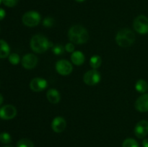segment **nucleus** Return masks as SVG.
Masks as SVG:
<instances>
[{"instance_id":"f257e3e1","label":"nucleus","mask_w":148,"mask_h":147,"mask_svg":"<svg viewBox=\"0 0 148 147\" xmlns=\"http://www.w3.org/2000/svg\"><path fill=\"white\" fill-rule=\"evenodd\" d=\"M68 37L74 44H83L89 39V34L83 26L76 24L70 27L68 32Z\"/></svg>"},{"instance_id":"f03ea898","label":"nucleus","mask_w":148,"mask_h":147,"mask_svg":"<svg viewBox=\"0 0 148 147\" xmlns=\"http://www.w3.org/2000/svg\"><path fill=\"white\" fill-rule=\"evenodd\" d=\"M52 46V43L49 41L46 36L41 34L35 35L30 40V48L35 53H45Z\"/></svg>"},{"instance_id":"7ed1b4c3","label":"nucleus","mask_w":148,"mask_h":147,"mask_svg":"<svg viewBox=\"0 0 148 147\" xmlns=\"http://www.w3.org/2000/svg\"><path fill=\"white\" fill-rule=\"evenodd\" d=\"M116 41L121 47H130L135 41V35L130 29H121L117 33Z\"/></svg>"},{"instance_id":"20e7f679","label":"nucleus","mask_w":148,"mask_h":147,"mask_svg":"<svg viewBox=\"0 0 148 147\" xmlns=\"http://www.w3.org/2000/svg\"><path fill=\"white\" fill-rule=\"evenodd\" d=\"M23 22L27 27H33L37 26L40 22V15L36 11H29L23 16Z\"/></svg>"},{"instance_id":"39448f33","label":"nucleus","mask_w":148,"mask_h":147,"mask_svg":"<svg viewBox=\"0 0 148 147\" xmlns=\"http://www.w3.org/2000/svg\"><path fill=\"white\" fill-rule=\"evenodd\" d=\"M134 30L139 34L145 35L148 33V18L146 16L139 15L134 19L133 22Z\"/></svg>"},{"instance_id":"423d86ee","label":"nucleus","mask_w":148,"mask_h":147,"mask_svg":"<svg viewBox=\"0 0 148 147\" xmlns=\"http://www.w3.org/2000/svg\"><path fill=\"white\" fill-rule=\"evenodd\" d=\"M101 79V76L99 71L96 69H92L85 74L83 76V81L88 86H94L100 82Z\"/></svg>"},{"instance_id":"0eeeda50","label":"nucleus","mask_w":148,"mask_h":147,"mask_svg":"<svg viewBox=\"0 0 148 147\" xmlns=\"http://www.w3.org/2000/svg\"><path fill=\"white\" fill-rule=\"evenodd\" d=\"M72 65L70 62L66 60H59L56 63V70L58 73L62 76H67L72 71Z\"/></svg>"},{"instance_id":"6e6552de","label":"nucleus","mask_w":148,"mask_h":147,"mask_svg":"<svg viewBox=\"0 0 148 147\" xmlns=\"http://www.w3.org/2000/svg\"><path fill=\"white\" fill-rule=\"evenodd\" d=\"M17 115L15 107L12 105H7L0 108V118L2 120H11Z\"/></svg>"},{"instance_id":"1a4fd4ad","label":"nucleus","mask_w":148,"mask_h":147,"mask_svg":"<svg viewBox=\"0 0 148 147\" xmlns=\"http://www.w3.org/2000/svg\"><path fill=\"white\" fill-rule=\"evenodd\" d=\"M48 86V82L43 78H34L30 83V87L33 92H42Z\"/></svg>"},{"instance_id":"9d476101","label":"nucleus","mask_w":148,"mask_h":147,"mask_svg":"<svg viewBox=\"0 0 148 147\" xmlns=\"http://www.w3.org/2000/svg\"><path fill=\"white\" fill-rule=\"evenodd\" d=\"M134 134L139 138H143L148 134V121L143 120L138 122L134 128Z\"/></svg>"},{"instance_id":"9b49d317","label":"nucleus","mask_w":148,"mask_h":147,"mask_svg":"<svg viewBox=\"0 0 148 147\" xmlns=\"http://www.w3.org/2000/svg\"><path fill=\"white\" fill-rule=\"evenodd\" d=\"M38 63V58L32 53L25 55L22 59V65L26 69H33Z\"/></svg>"},{"instance_id":"f8f14e48","label":"nucleus","mask_w":148,"mask_h":147,"mask_svg":"<svg viewBox=\"0 0 148 147\" xmlns=\"http://www.w3.org/2000/svg\"><path fill=\"white\" fill-rule=\"evenodd\" d=\"M135 108L141 112H148V94L141 95L135 102Z\"/></svg>"},{"instance_id":"ddd939ff","label":"nucleus","mask_w":148,"mask_h":147,"mask_svg":"<svg viewBox=\"0 0 148 147\" xmlns=\"http://www.w3.org/2000/svg\"><path fill=\"white\" fill-rule=\"evenodd\" d=\"M66 126V122L64 118L62 117H56L52 120L51 128L55 133H62L64 131Z\"/></svg>"},{"instance_id":"4468645a","label":"nucleus","mask_w":148,"mask_h":147,"mask_svg":"<svg viewBox=\"0 0 148 147\" xmlns=\"http://www.w3.org/2000/svg\"><path fill=\"white\" fill-rule=\"evenodd\" d=\"M47 99L51 103L57 104L61 99V95L59 91L56 89H51L46 93Z\"/></svg>"},{"instance_id":"2eb2a0df","label":"nucleus","mask_w":148,"mask_h":147,"mask_svg":"<svg viewBox=\"0 0 148 147\" xmlns=\"http://www.w3.org/2000/svg\"><path fill=\"white\" fill-rule=\"evenodd\" d=\"M85 56L80 51H74L71 56V61L76 66H80L85 62Z\"/></svg>"},{"instance_id":"dca6fc26","label":"nucleus","mask_w":148,"mask_h":147,"mask_svg":"<svg viewBox=\"0 0 148 147\" xmlns=\"http://www.w3.org/2000/svg\"><path fill=\"white\" fill-rule=\"evenodd\" d=\"M10 48L8 43L0 39V59H5L10 56Z\"/></svg>"},{"instance_id":"f3484780","label":"nucleus","mask_w":148,"mask_h":147,"mask_svg":"<svg viewBox=\"0 0 148 147\" xmlns=\"http://www.w3.org/2000/svg\"><path fill=\"white\" fill-rule=\"evenodd\" d=\"M148 89V84L144 79H139L135 84V89L140 93H145Z\"/></svg>"},{"instance_id":"a211bd4d","label":"nucleus","mask_w":148,"mask_h":147,"mask_svg":"<svg viewBox=\"0 0 148 147\" xmlns=\"http://www.w3.org/2000/svg\"><path fill=\"white\" fill-rule=\"evenodd\" d=\"M101 63H102V59L100 56L95 55L90 59V65L93 69H98L101 66Z\"/></svg>"},{"instance_id":"6ab92c4d","label":"nucleus","mask_w":148,"mask_h":147,"mask_svg":"<svg viewBox=\"0 0 148 147\" xmlns=\"http://www.w3.org/2000/svg\"><path fill=\"white\" fill-rule=\"evenodd\" d=\"M17 147H34V144L27 138H22L17 143Z\"/></svg>"},{"instance_id":"aec40b11","label":"nucleus","mask_w":148,"mask_h":147,"mask_svg":"<svg viewBox=\"0 0 148 147\" xmlns=\"http://www.w3.org/2000/svg\"><path fill=\"white\" fill-rule=\"evenodd\" d=\"M122 147H139V144L134 138H127L122 144Z\"/></svg>"},{"instance_id":"412c9836","label":"nucleus","mask_w":148,"mask_h":147,"mask_svg":"<svg viewBox=\"0 0 148 147\" xmlns=\"http://www.w3.org/2000/svg\"><path fill=\"white\" fill-rule=\"evenodd\" d=\"M12 141V137L8 133L3 132L0 133V142L4 144H10Z\"/></svg>"},{"instance_id":"4be33fe9","label":"nucleus","mask_w":148,"mask_h":147,"mask_svg":"<svg viewBox=\"0 0 148 147\" xmlns=\"http://www.w3.org/2000/svg\"><path fill=\"white\" fill-rule=\"evenodd\" d=\"M64 50L65 48L61 44L55 45L54 46H53V48H52V51L56 56H60V55L63 54L64 53Z\"/></svg>"},{"instance_id":"5701e85b","label":"nucleus","mask_w":148,"mask_h":147,"mask_svg":"<svg viewBox=\"0 0 148 147\" xmlns=\"http://www.w3.org/2000/svg\"><path fill=\"white\" fill-rule=\"evenodd\" d=\"M9 61L10 62V63L12 65H17L20 63V56H19L17 53H11L10 54V56H8Z\"/></svg>"},{"instance_id":"b1692460","label":"nucleus","mask_w":148,"mask_h":147,"mask_svg":"<svg viewBox=\"0 0 148 147\" xmlns=\"http://www.w3.org/2000/svg\"><path fill=\"white\" fill-rule=\"evenodd\" d=\"M55 24V20L53 17H47L43 20V25L44 27H52Z\"/></svg>"},{"instance_id":"393cba45","label":"nucleus","mask_w":148,"mask_h":147,"mask_svg":"<svg viewBox=\"0 0 148 147\" xmlns=\"http://www.w3.org/2000/svg\"><path fill=\"white\" fill-rule=\"evenodd\" d=\"M19 0H2V3L8 7H13L18 3Z\"/></svg>"},{"instance_id":"a878e982","label":"nucleus","mask_w":148,"mask_h":147,"mask_svg":"<svg viewBox=\"0 0 148 147\" xmlns=\"http://www.w3.org/2000/svg\"><path fill=\"white\" fill-rule=\"evenodd\" d=\"M65 50L67 51L68 53H73L75 51V46H74V43H69L65 46Z\"/></svg>"},{"instance_id":"bb28decb","label":"nucleus","mask_w":148,"mask_h":147,"mask_svg":"<svg viewBox=\"0 0 148 147\" xmlns=\"http://www.w3.org/2000/svg\"><path fill=\"white\" fill-rule=\"evenodd\" d=\"M6 12L4 9L0 8V20H2L5 17Z\"/></svg>"},{"instance_id":"cd10ccee","label":"nucleus","mask_w":148,"mask_h":147,"mask_svg":"<svg viewBox=\"0 0 148 147\" xmlns=\"http://www.w3.org/2000/svg\"><path fill=\"white\" fill-rule=\"evenodd\" d=\"M143 147H148V138H145L143 141Z\"/></svg>"},{"instance_id":"c85d7f7f","label":"nucleus","mask_w":148,"mask_h":147,"mask_svg":"<svg viewBox=\"0 0 148 147\" xmlns=\"http://www.w3.org/2000/svg\"><path fill=\"white\" fill-rule=\"evenodd\" d=\"M3 100H4V98H3V96L1 95V94H0V105H1V104H2Z\"/></svg>"},{"instance_id":"c756f323","label":"nucleus","mask_w":148,"mask_h":147,"mask_svg":"<svg viewBox=\"0 0 148 147\" xmlns=\"http://www.w3.org/2000/svg\"><path fill=\"white\" fill-rule=\"evenodd\" d=\"M75 1H76L77 2H83V1H85V0H75Z\"/></svg>"},{"instance_id":"7c9ffc66","label":"nucleus","mask_w":148,"mask_h":147,"mask_svg":"<svg viewBox=\"0 0 148 147\" xmlns=\"http://www.w3.org/2000/svg\"><path fill=\"white\" fill-rule=\"evenodd\" d=\"M1 3H2V0H0V4H1Z\"/></svg>"},{"instance_id":"2f4dec72","label":"nucleus","mask_w":148,"mask_h":147,"mask_svg":"<svg viewBox=\"0 0 148 147\" xmlns=\"http://www.w3.org/2000/svg\"><path fill=\"white\" fill-rule=\"evenodd\" d=\"M4 147H12V146H4Z\"/></svg>"}]
</instances>
